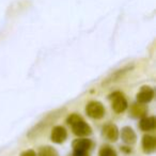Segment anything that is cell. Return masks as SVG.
<instances>
[{
    "mask_svg": "<svg viewBox=\"0 0 156 156\" xmlns=\"http://www.w3.org/2000/svg\"><path fill=\"white\" fill-rule=\"evenodd\" d=\"M154 98V90L151 87H142L137 93V101L141 104H147L151 102Z\"/></svg>",
    "mask_w": 156,
    "mask_h": 156,
    "instance_id": "obj_6",
    "label": "cell"
},
{
    "mask_svg": "<svg viewBox=\"0 0 156 156\" xmlns=\"http://www.w3.org/2000/svg\"><path fill=\"white\" fill-rule=\"evenodd\" d=\"M37 156H59L57 151L51 147H42L39 151Z\"/></svg>",
    "mask_w": 156,
    "mask_h": 156,
    "instance_id": "obj_14",
    "label": "cell"
},
{
    "mask_svg": "<svg viewBox=\"0 0 156 156\" xmlns=\"http://www.w3.org/2000/svg\"><path fill=\"white\" fill-rule=\"evenodd\" d=\"M89 151H86V150H80V149H74L73 156H88Z\"/></svg>",
    "mask_w": 156,
    "mask_h": 156,
    "instance_id": "obj_16",
    "label": "cell"
},
{
    "mask_svg": "<svg viewBox=\"0 0 156 156\" xmlns=\"http://www.w3.org/2000/svg\"><path fill=\"white\" fill-rule=\"evenodd\" d=\"M57 117H58V113L57 112H54V115H48L45 119L42 120L39 124H37V125H35L34 127L29 132L28 137L29 138H34V137H37L44 129H46V128L48 127V125H49L50 123H52V122L57 119Z\"/></svg>",
    "mask_w": 156,
    "mask_h": 156,
    "instance_id": "obj_2",
    "label": "cell"
},
{
    "mask_svg": "<svg viewBox=\"0 0 156 156\" xmlns=\"http://www.w3.org/2000/svg\"><path fill=\"white\" fill-rule=\"evenodd\" d=\"M130 69H132V67L130 66H126V67H123V69H119V71L115 72V73L112 74L111 76H109L108 78H107L106 80L104 81V83L103 85H109V83H115V81H118L121 77H123V75H125L127 72H129Z\"/></svg>",
    "mask_w": 156,
    "mask_h": 156,
    "instance_id": "obj_11",
    "label": "cell"
},
{
    "mask_svg": "<svg viewBox=\"0 0 156 156\" xmlns=\"http://www.w3.org/2000/svg\"><path fill=\"white\" fill-rule=\"evenodd\" d=\"M67 137V133L66 129H65L63 126H55L51 130V135H50V138H51V141L55 143H60L64 142L65 139Z\"/></svg>",
    "mask_w": 156,
    "mask_h": 156,
    "instance_id": "obj_5",
    "label": "cell"
},
{
    "mask_svg": "<svg viewBox=\"0 0 156 156\" xmlns=\"http://www.w3.org/2000/svg\"><path fill=\"white\" fill-rule=\"evenodd\" d=\"M121 137H122V140H123L126 144H134L137 140L136 134H135V132L133 130V128H130L129 126H125V127L122 128Z\"/></svg>",
    "mask_w": 156,
    "mask_h": 156,
    "instance_id": "obj_8",
    "label": "cell"
},
{
    "mask_svg": "<svg viewBox=\"0 0 156 156\" xmlns=\"http://www.w3.org/2000/svg\"><path fill=\"white\" fill-rule=\"evenodd\" d=\"M91 141L89 139H79V140H76L73 144L74 149H80V150H86V151H89L91 149Z\"/></svg>",
    "mask_w": 156,
    "mask_h": 156,
    "instance_id": "obj_13",
    "label": "cell"
},
{
    "mask_svg": "<svg viewBox=\"0 0 156 156\" xmlns=\"http://www.w3.org/2000/svg\"><path fill=\"white\" fill-rule=\"evenodd\" d=\"M98 156H117L115 151L110 147H103L100 151V155Z\"/></svg>",
    "mask_w": 156,
    "mask_h": 156,
    "instance_id": "obj_15",
    "label": "cell"
},
{
    "mask_svg": "<svg viewBox=\"0 0 156 156\" xmlns=\"http://www.w3.org/2000/svg\"><path fill=\"white\" fill-rule=\"evenodd\" d=\"M142 147L145 153H152L156 147V138L151 135H144L142 138Z\"/></svg>",
    "mask_w": 156,
    "mask_h": 156,
    "instance_id": "obj_9",
    "label": "cell"
},
{
    "mask_svg": "<svg viewBox=\"0 0 156 156\" xmlns=\"http://www.w3.org/2000/svg\"><path fill=\"white\" fill-rule=\"evenodd\" d=\"M111 107L117 113H121L127 108V101L121 92H115L110 95Z\"/></svg>",
    "mask_w": 156,
    "mask_h": 156,
    "instance_id": "obj_4",
    "label": "cell"
},
{
    "mask_svg": "<svg viewBox=\"0 0 156 156\" xmlns=\"http://www.w3.org/2000/svg\"><path fill=\"white\" fill-rule=\"evenodd\" d=\"M103 134L110 141H117V139L119 138V129L113 124H107V125H105L104 128H103Z\"/></svg>",
    "mask_w": 156,
    "mask_h": 156,
    "instance_id": "obj_7",
    "label": "cell"
},
{
    "mask_svg": "<svg viewBox=\"0 0 156 156\" xmlns=\"http://www.w3.org/2000/svg\"><path fill=\"white\" fill-rule=\"evenodd\" d=\"M139 127L144 132H150L153 130L156 127V120L154 117H143L141 118Z\"/></svg>",
    "mask_w": 156,
    "mask_h": 156,
    "instance_id": "obj_10",
    "label": "cell"
},
{
    "mask_svg": "<svg viewBox=\"0 0 156 156\" xmlns=\"http://www.w3.org/2000/svg\"><path fill=\"white\" fill-rule=\"evenodd\" d=\"M66 122L69 123V125L71 126L73 133L76 136L79 137H85L88 136L92 133V129L88 123H86L83 120V118L80 115H78L77 113H73V115H69V118L66 119Z\"/></svg>",
    "mask_w": 156,
    "mask_h": 156,
    "instance_id": "obj_1",
    "label": "cell"
},
{
    "mask_svg": "<svg viewBox=\"0 0 156 156\" xmlns=\"http://www.w3.org/2000/svg\"><path fill=\"white\" fill-rule=\"evenodd\" d=\"M20 156H37V155L33 150H27V151L23 152Z\"/></svg>",
    "mask_w": 156,
    "mask_h": 156,
    "instance_id": "obj_17",
    "label": "cell"
},
{
    "mask_svg": "<svg viewBox=\"0 0 156 156\" xmlns=\"http://www.w3.org/2000/svg\"><path fill=\"white\" fill-rule=\"evenodd\" d=\"M86 113L88 117L92 118V119H102L105 115V108L103 106L102 103L98 102V101H93L90 102L86 107Z\"/></svg>",
    "mask_w": 156,
    "mask_h": 156,
    "instance_id": "obj_3",
    "label": "cell"
},
{
    "mask_svg": "<svg viewBox=\"0 0 156 156\" xmlns=\"http://www.w3.org/2000/svg\"><path fill=\"white\" fill-rule=\"evenodd\" d=\"M130 113H132V115L135 118H143L147 115V109L143 106V104L137 103V104H134L132 106V108H130Z\"/></svg>",
    "mask_w": 156,
    "mask_h": 156,
    "instance_id": "obj_12",
    "label": "cell"
}]
</instances>
